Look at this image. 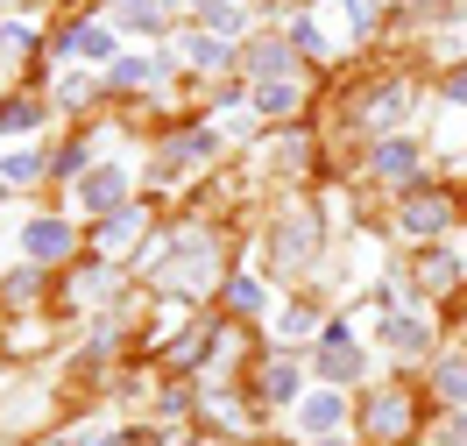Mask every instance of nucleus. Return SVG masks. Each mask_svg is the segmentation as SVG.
I'll use <instances>...</instances> for the list:
<instances>
[{"mask_svg": "<svg viewBox=\"0 0 467 446\" xmlns=\"http://www.w3.org/2000/svg\"><path fill=\"white\" fill-rule=\"evenodd\" d=\"M205 263H213V241H205V234L171 241V276H184V284H205Z\"/></svg>", "mask_w": 467, "mask_h": 446, "instance_id": "1", "label": "nucleus"}, {"mask_svg": "<svg viewBox=\"0 0 467 446\" xmlns=\"http://www.w3.org/2000/svg\"><path fill=\"white\" fill-rule=\"evenodd\" d=\"M340 418H348V397H340V389H319V397L297 404V425H305V432H333Z\"/></svg>", "mask_w": 467, "mask_h": 446, "instance_id": "2", "label": "nucleus"}, {"mask_svg": "<svg viewBox=\"0 0 467 446\" xmlns=\"http://www.w3.org/2000/svg\"><path fill=\"white\" fill-rule=\"evenodd\" d=\"M22 248H29L36 263H50V255H64V248H71V227H64V220H29Z\"/></svg>", "mask_w": 467, "mask_h": 446, "instance_id": "3", "label": "nucleus"}, {"mask_svg": "<svg viewBox=\"0 0 467 446\" xmlns=\"http://www.w3.org/2000/svg\"><path fill=\"white\" fill-rule=\"evenodd\" d=\"M120 184H128V171H120V163L92 171V178L78 184V206H114V199H120Z\"/></svg>", "mask_w": 467, "mask_h": 446, "instance_id": "4", "label": "nucleus"}, {"mask_svg": "<svg viewBox=\"0 0 467 446\" xmlns=\"http://www.w3.org/2000/svg\"><path fill=\"white\" fill-rule=\"evenodd\" d=\"M404 227L410 234H439V227H446V199H439V192H418L404 206Z\"/></svg>", "mask_w": 467, "mask_h": 446, "instance_id": "5", "label": "nucleus"}, {"mask_svg": "<svg viewBox=\"0 0 467 446\" xmlns=\"http://www.w3.org/2000/svg\"><path fill=\"white\" fill-rule=\"evenodd\" d=\"M382 340H389L397 355H425V347H432V333H425V319H404V312H397V319L382 327Z\"/></svg>", "mask_w": 467, "mask_h": 446, "instance_id": "6", "label": "nucleus"}, {"mask_svg": "<svg viewBox=\"0 0 467 446\" xmlns=\"http://www.w3.org/2000/svg\"><path fill=\"white\" fill-rule=\"evenodd\" d=\"M57 50H71V57H107V50H114V29H107V22H86V29L64 36Z\"/></svg>", "mask_w": 467, "mask_h": 446, "instance_id": "7", "label": "nucleus"}, {"mask_svg": "<svg viewBox=\"0 0 467 446\" xmlns=\"http://www.w3.org/2000/svg\"><path fill=\"white\" fill-rule=\"evenodd\" d=\"M326 376H333V383H354V376H361V355H354L348 333H333V340H326Z\"/></svg>", "mask_w": 467, "mask_h": 446, "instance_id": "8", "label": "nucleus"}, {"mask_svg": "<svg viewBox=\"0 0 467 446\" xmlns=\"http://www.w3.org/2000/svg\"><path fill=\"white\" fill-rule=\"evenodd\" d=\"M276 255H284V263H305V255H312V220H284V234H276Z\"/></svg>", "mask_w": 467, "mask_h": 446, "instance_id": "9", "label": "nucleus"}, {"mask_svg": "<svg viewBox=\"0 0 467 446\" xmlns=\"http://www.w3.org/2000/svg\"><path fill=\"white\" fill-rule=\"evenodd\" d=\"M376 171H382V178H410V171H418V149H410V142H382L376 149Z\"/></svg>", "mask_w": 467, "mask_h": 446, "instance_id": "10", "label": "nucleus"}, {"mask_svg": "<svg viewBox=\"0 0 467 446\" xmlns=\"http://www.w3.org/2000/svg\"><path fill=\"white\" fill-rule=\"evenodd\" d=\"M135 227H142V213H107V220H99V248H120V241H135Z\"/></svg>", "mask_w": 467, "mask_h": 446, "instance_id": "11", "label": "nucleus"}, {"mask_svg": "<svg viewBox=\"0 0 467 446\" xmlns=\"http://www.w3.org/2000/svg\"><path fill=\"white\" fill-rule=\"evenodd\" d=\"M163 7H171V0H120V29H149V22H163Z\"/></svg>", "mask_w": 467, "mask_h": 446, "instance_id": "12", "label": "nucleus"}, {"mask_svg": "<svg viewBox=\"0 0 467 446\" xmlns=\"http://www.w3.org/2000/svg\"><path fill=\"white\" fill-rule=\"evenodd\" d=\"M255 107H263V114H291V107H297V86H284V78H269V86L255 92Z\"/></svg>", "mask_w": 467, "mask_h": 446, "instance_id": "13", "label": "nucleus"}, {"mask_svg": "<svg viewBox=\"0 0 467 446\" xmlns=\"http://www.w3.org/2000/svg\"><path fill=\"white\" fill-rule=\"evenodd\" d=\"M439 397H446V404H467V361H446V368H439Z\"/></svg>", "mask_w": 467, "mask_h": 446, "instance_id": "14", "label": "nucleus"}, {"mask_svg": "<svg viewBox=\"0 0 467 446\" xmlns=\"http://www.w3.org/2000/svg\"><path fill=\"white\" fill-rule=\"evenodd\" d=\"M404 418H410V404H404V397H382L376 411H368V425H376V432H397Z\"/></svg>", "mask_w": 467, "mask_h": 446, "instance_id": "15", "label": "nucleus"}, {"mask_svg": "<svg viewBox=\"0 0 467 446\" xmlns=\"http://www.w3.org/2000/svg\"><path fill=\"white\" fill-rule=\"evenodd\" d=\"M0 178H15V184L36 178V156H29V149H7V156H0Z\"/></svg>", "mask_w": 467, "mask_h": 446, "instance_id": "16", "label": "nucleus"}, {"mask_svg": "<svg viewBox=\"0 0 467 446\" xmlns=\"http://www.w3.org/2000/svg\"><path fill=\"white\" fill-rule=\"evenodd\" d=\"M36 120H43V107H7V114H0V135H22Z\"/></svg>", "mask_w": 467, "mask_h": 446, "instance_id": "17", "label": "nucleus"}, {"mask_svg": "<svg viewBox=\"0 0 467 446\" xmlns=\"http://www.w3.org/2000/svg\"><path fill=\"white\" fill-rule=\"evenodd\" d=\"M192 57L199 64H227V43H220V36H192Z\"/></svg>", "mask_w": 467, "mask_h": 446, "instance_id": "18", "label": "nucleus"}, {"mask_svg": "<svg viewBox=\"0 0 467 446\" xmlns=\"http://www.w3.org/2000/svg\"><path fill=\"white\" fill-rule=\"evenodd\" d=\"M263 383H269V397H297V368H284V361H276Z\"/></svg>", "mask_w": 467, "mask_h": 446, "instance_id": "19", "label": "nucleus"}, {"mask_svg": "<svg viewBox=\"0 0 467 446\" xmlns=\"http://www.w3.org/2000/svg\"><path fill=\"white\" fill-rule=\"evenodd\" d=\"M453 99H461V107H467V71H461V78H453Z\"/></svg>", "mask_w": 467, "mask_h": 446, "instance_id": "20", "label": "nucleus"}, {"mask_svg": "<svg viewBox=\"0 0 467 446\" xmlns=\"http://www.w3.org/2000/svg\"><path fill=\"white\" fill-rule=\"evenodd\" d=\"M453 440H461V446H467V418H461V432H453Z\"/></svg>", "mask_w": 467, "mask_h": 446, "instance_id": "21", "label": "nucleus"}, {"mask_svg": "<svg viewBox=\"0 0 467 446\" xmlns=\"http://www.w3.org/2000/svg\"><path fill=\"white\" fill-rule=\"evenodd\" d=\"M326 446H340V440H326Z\"/></svg>", "mask_w": 467, "mask_h": 446, "instance_id": "22", "label": "nucleus"}, {"mask_svg": "<svg viewBox=\"0 0 467 446\" xmlns=\"http://www.w3.org/2000/svg\"><path fill=\"white\" fill-rule=\"evenodd\" d=\"M50 446H64V440H50Z\"/></svg>", "mask_w": 467, "mask_h": 446, "instance_id": "23", "label": "nucleus"}]
</instances>
